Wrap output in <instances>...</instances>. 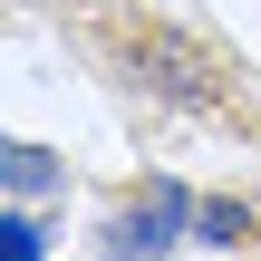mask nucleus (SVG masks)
<instances>
[{"label":"nucleus","mask_w":261,"mask_h":261,"mask_svg":"<svg viewBox=\"0 0 261 261\" xmlns=\"http://www.w3.org/2000/svg\"><path fill=\"white\" fill-rule=\"evenodd\" d=\"M87 39H97V58H107L136 97L184 107V116H242V68H232L213 39H194L184 19H165V10H145V0H116Z\"/></svg>","instance_id":"1"},{"label":"nucleus","mask_w":261,"mask_h":261,"mask_svg":"<svg viewBox=\"0 0 261 261\" xmlns=\"http://www.w3.org/2000/svg\"><path fill=\"white\" fill-rule=\"evenodd\" d=\"M174 223H194V203H184L174 184H145V194L107 223V242H97V252H107V261H165L174 242H184Z\"/></svg>","instance_id":"2"},{"label":"nucleus","mask_w":261,"mask_h":261,"mask_svg":"<svg viewBox=\"0 0 261 261\" xmlns=\"http://www.w3.org/2000/svg\"><path fill=\"white\" fill-rule=\"evenodd\" d=\"M194 242H223V252H232V242H252V213L213 194V203H194Z\"/></svg>","instance_id":"3"},{"label":"nucleus","mask_w":261,"mask_h":261,"mask_svg":"<svg viewBox=\"0 0 261 261\" xmlns=\"http://www.w3.org/2000/svg\"><path fill=\"white\" fill-rule=\"evenodd\" d=\"M48 184H58L48 145H10V194H48Z\"/></svg>","instance_id":"4"},{"label":"nucleus","mask_w":261,"mask_h":261,"mask_svg":"<svg viewBox=\"0 0 261 261\" xmlns=\"http://www.w3.org/2000/svg\"><path fill=\"white\" fill-rule=\"evenodd\" d=\"M0 232H10V261H39V223H29V213H10Z\"/></svg>","instance_id":"5"}]
</instances>
